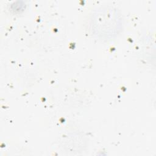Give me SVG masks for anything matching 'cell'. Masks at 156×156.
Here are the masks:
<instances>
[{"mask_svg":"<svg viewBox=\"0 0 156 156\" xmlns=\"http://www.w3.org/2000/svg\"><path fill=\"white\" fill-rule=\"evenodd\" d=\"M122 19L116 9L101 7L91 15L88 21V30L94 37L110 39L116 37L122 29Z\"/></svg>","mask_w":156,"mask_h":156,"instance_id":"cell-1","label":"cell"}]
</instances>
